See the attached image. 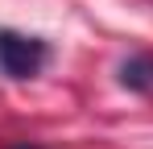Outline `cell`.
<instances>
[{"instance_id":"6da1fadb","label":"cell","mask_w":153,"mask_h":149,"mask_svg":"<svg viewBox=\"0 0 153 149\" xmlns=\"http://www.w3.org/2000/svg\"><path fill=\"white\" fill-rule=\"evenodd\" d=\"M46 58H50L46 42L25 37L17 29H0V71L8 74V79H33V74L46 66Z\"/></svg>"},{"instance_id":"7a4b0ae2","label":"cell","mask_w":153,"mask_h":149,"mask_svg":"<svg viewBox=\"0 0 153 149\" xmlns=\"http://www.w3.org/2000/svg\"><path fill=\"white\" fill-rule=\"evenodd\" d=\"M120 83L128 91H153V58H128L120 66Z\"/></svg>"}]
</instances>
